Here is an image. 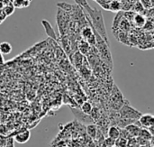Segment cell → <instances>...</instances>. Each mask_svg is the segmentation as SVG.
<instances>
[{
  "label": "cell",
  "mask_w": 154,
  "mask_h": 147,
  "mask_svg": "<svg viewBox=\"0 0 154 147\" xmlns=\"http://www.w3.org/2000/svg\"><path fill=\"white\" fill-rule=\"evenodd\" d=\"M79 5H80L82 7H84L86 9V11L88 12V14L89 16V18L91 19V23L95 28V31L98 33V34L106 41V42H108L107 40V34H106V26H105V23H104V18L103 15L101 14V12L96 8H92L89 6V5L88 4V2L86 0H75Z\"/></svg>",
  "instance_id": "6da1fadb"
},
{
  "label": "cell",
  "mask_w": 154,
  "mask_h": 147,
  "mask_svg": "<svg viewBox=\"0 0 154 147\" xmlns=\"http://www.w3.org/2000/svg\"><path fill=\"white\" fill-rule=\"evenodd\" d=\"M118 113H119L120 117L125 118V119H130V120H134V121H138L139 118L141 117V116L143 115L140 111H138L137 109L133 108L129 104L128 100L121 108V109L118 111Z\"/></svg>",
  "instance_id": "7a4b0ae2"
},
{
  "label": "cell",
  "mask_w": 154,
  "mask_h": 147,
  "mask_svg": "<svg viewBox=\"0 0 154 147\" xmlns=\"http://www.w3.org/2000/svg\"><path fill=\"white\" fill-rule=\"evenodd\" d=\"M126 101L127 100L124 98L120 89L116 86H115L111 95V108H113V110L119 111Z\"/></svg>",
  "instance_id": "3957f363"
},
{
  "label": "cell",
  "mask_w": 154,
  "mask_h": 147,
  "mask_svg": "<svg viewBox=\"0 0 154 147\" xmlns=\"http://www.w3.org/2000/svg\"><path fill=\"white\" fill-rule=\"evenodd\" d=\"M138 124L142 128H152L154 127V116L152 114H143L138 120Z\"/></svg>",
  "instance_id": "277c9868"
},
{
  "label": "cell",
  "mask_w": 154,
  "mask_h": 147,
  "mask_svg": "<svg viewBox=\"0 0 154 147\" xmlns=\"http://www.w3.org/2000/svg\"><path fill=\"white\" fill-rule=\"evenodd\" d=\"M81 36L82 38L87 41L89 45H96L97 43V37L95 35V33L93 32L92 28L90 27H85L81 31Z\"/></svg>",
  "instance_id": "5b68a950"
},
{
  "label": "cell",
  "mask_w": 154,
  "mask_h": 147,
  "mask_svg": "<svg viewBox=\"0 0 154 147\" xmlns=\"http://www.w3.org/2000/svg\"><path fill=\"white\" fill-rule=\"evenodd\" d=\"M124 129L126 130V132L129 134V136H130L131 138H136V137L139 136L140 132H141V130H142V127L139 126L138 121H137V122L134 123V124H132V125L127 126V127H126L125 128H124Z\"/></svg>",
  "instance_id": "8992f818"
},
{
  "label": "cell",
  "mask_w": 154,
  "mask_h": 147,
  "mask_svg": "<svg viewBox=\"0 0 154 147\" xmlns=\"http://www.w3.org/2000/svg\"><path fill=\"white\" fill-rule=\"evenodd\" d=\"M42 24L45 30V33H47V35L51 38H52L53 40L57 41L58 38H57V35H56V33L54 31V29L52 28V26L51 25V23L47 21V20H42Z\"/></svg>",
  "instance_id": "52a82bcc"
},
{
  "label": "cell",
  "mask_w": 154,
  "mask_h": 147,
  "mask_svg": "<svg viewBox=\"0 0 154 147\" xmlns=\"http://www.w3.org/2000/svg\"><path fill=\"white\" fill-rule=\"evenodd\" d=\"M31 137V134L28 130H24L14 136V141L18 144H25L28 142V140Z\"/></svg>",
  "instance_id": "ba28073f"
},
{
  "label": "cell",
  "mask_w": 154,
  "mask_h": 147,
  "mask_svg": "<svg viewBox=\"0 0 154 147\" xmlns=\"http://www.w3.org/2000/svg\"><path fill=\"white\" fill-rule=\"evenodd\" d=\"M107 135H108V137H110L114 140H117L121 136V129L116 126H111L108 128Z\"/></svg>",
  "instance_id": "9c48e42d"
},
{
  "label": "cell",
  "mask_w": 154,
  "mask_h": 147,
  "mask_svg": "<svg viewBox=\"0 0 154 147\" xmlns=\"http://www.w3.org/2000/svg\"><path fill=\"white\" fill-rule=\"evenodd\" d=\"M97 132H98V129H97V127L96 125H94V124H89V125L87 126V133H88V135L91 138H93V139L97 138Z\"/></svg>",
  "instance_id": "30bf717a"
},
{
  "label": "cell",
  "mask_w": 154,
  "mask_h": 147,
  "mask_svg": "<svg viewBox=\"0 0 154 147\" xmlns=\"http://www.w3.org/2000/svg\"><path fill=\"white\" fill-rule=\"evenodd\" d=\"M12 50H13L12 45L9 42H3L0 43V53L1 54H4V55L9 54V53H11Z\"/></svg>",
  "instance_id": "8fae6325"
},
{
  "label": "cell",
  "mask_w": 154,
  "mask_h": 147,
  "mask_svg": "<svg viewBox=\"0 0 154 147\" xmlns=\"http://www.w3.org/2000/svg\"><path fill=\"white\" fill-rule=\"evenodd\" d=\"M79 50L81 54H87L90 50V45L87 41L82 40L79 44Z\"/></svg>",
  "instance_id": "7c38bea8"
},
{
  "label": "cell",
  "mask_w": 154,
  "mask_h": 147,
  "mask_svg": "<svg viewBox=\"0 0 154 147\" xmlns=\"http://www.w3.org/2000/svg\"><path fill=\"white\" fill-rule=\"evenodd\" d=\"M138 137H140V138H142V139H143V140H145V141L148 142L149 140L152 139V133L147 128H142V130H141L140 135H139Z\"/></svg>",
  "instance_id": "4fadbf2b"
},
{
  "label": "cell",
  "mask_w": 154,
  "mask_h": 147,
  "mask_svg": "<svg viewBox=\"0 0 154 147\" xmlns=\"http://www.w3.org/2000/svg\"><path fill=\"white\" fill-rule=\"evenodd\" d=\"M133 20L134 21V23L137 26H139V27H143L146 23V21H145L144 16H143L142 14H136V15H134Z\"/></svg>",
  "instance_id": "5bb4252c"
},
{
  "label": "cell",
  "mask_w": 154,
  "mask_h": 147,
  "mask_svg": "<svg viewBox=\"0 0 154 147\" xmlns=\"http://www.w3.org/2000/svg\"><path fill=\"white\" fill-rule=\"evenodd\" d=\"M80 109H81V111H82L83 113H85V114H87V115H90V113H91V111H92V109H93V107H92L91 103H89V102H88V101H85V102L82 103Z\"/></svg>",
  "instance_id": "9a60e30c"
},
{
  "label": "cell",
  "mask_w": 154,
  "mask_h": 147,
  "mask_svg": "<svg viewBox=\"0 0 154 147\" xmlns=\"http://www.w3.org/2000/svg\"><path fill=\"white\" fill-rule=\"evenodd\" d=\"M83 54H81L79 52H76L75 54H74V65L76 66V67H79V66H81L82 65V61H83V56H82Z\"/></svg>",
  "instance_id": "2e32d148"
},
{
  "label": "cell",
  "mask_w": 154,
  "mask_h": 147,
  "mask_svg": "<svg viewBox=\"0 0 154 147\" xmlns=\"http://www.w3.org/2000/svg\"><path fill=\"white\" fill-rule=\"evenodd\" d=\"M127 143H128V140L123 137H119L117 140H116V145L119 147H126Z\"/></svg>",
  "instance_id": "e0dca14e"
},
{
  "label": "cell",
  "mask_w": 154,
  "mask_h": 147,
  "mask_svg": "<svg viewBox=\"0 0 154 147\" xmlns=\"http://www.w3.org/2000/svg\"><path fill=\"white\" fill-rule=\"evenodd\" d=\"M57 6H59L60 8H62L65 12H69L72 9V5L67 4V3H58Z\"/></svg>",
  "instance_id": "ac0fdd59"
},
{
  "label": "cell",
  "mask_w": 154,
  "mask_h": 147,
  "mask_svg": "<svg viewBox=\"0 0 154 147\" xmlns=\"http://www.w3.org/2000/svg\"><path fill=\"white\" fill-rule=\"evenodd\" d=\"M104 145H106V147L107 146H114L116 145V140L110 138V137H107L106 139L104 140Z\"/></svg>",
  "instance_id": "d6986e66"
},
{
  "label": "cell",
  "mask_w": 154,
  "mask_h": 147,
  "mask_svg": "<svg viewBox=\"0 0 154 147\" xmlns=\"http://www.w3.org/2000/svg\"><path fill=\"white\" fill-rule=\"evenodd\" d=\"M110 5H111V9L113 11H117L120 9V3L118 1H113Z\"/></svg>",
  "instance_id": "ffe728a7"
},
{
  "label": "cell",
  "mask_w": 154,
  "mask_h": 147,
  "mask_svg": "<svg viewBox=\"0 0 154 147\" xmlns=\"http://www.w3.org/2000/svg\"><path fill=\"white\" fill-rule=\"evenodd\" d=\"M134 9H135V11H137L138 13L143 12V5H142V3H137L136 5H135V7H134Z\"/></svg>",
  "instance_id": "44dd1931"
},
{
  "label": "cell",
  "mask_w": 154,
  "mask_h": 147,
  "mask_svg": "<svg viewBox=\"0 0 154 147\" xmlns=\"http://www.w3.org/2000/svg\"><path fill=\"white\" fill-rule=\"evenodd\" d=\"M13 11H14V6H11V5H9V6H7V7L5 8V14H7V15L11 14L13 13Z\"/></svg>",
  "instance_id": "7402d4cb"
},
{
  "label": "cell",
  "mask_w": 154,
  "mask_h": 147,
  "mask_svg": "<svg viewBox=\"0 0 154 147\" xmlns=\"http://www.w3.org/2000/svg\"><path fill=\"white\" fill-rule=\"evenodd\" d=\"M107 147H114V146H107Z\"/></svg>",
  "instance_id": "603a6c76"
}]
</instances>
